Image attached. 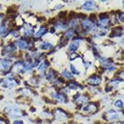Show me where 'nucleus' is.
I'll list each match as a JSON object with an SVG mask.
<instances>
[{
  "label": "nucleus",
  "mask_w": 124,
  "mask_h": 124,
  "mask_svg": "<svg viewBox=\"0 0 124 124\" xmlns=\"http://www.w3.org/2000/svg\"><path fill=\"white\" fill-rule=\"evenodd\" d=\"M96 13L89 14L87 17L79 22V34L84 37L91 36L93 33L96 32L97 27H96Z\"/></svg>",
  "instance_id": "f257e3e1"
},
{
  "label": "nucleus",
  "mask_w": 124,
  "mask_h": 124,
  "mask_svg": "<svg viewBox=\"0 0 124 124\" xmlns=\"http://www.w3.org/2000/svg\"><path fill=\"white\" fill-rule=\"evenodd\" d=\"M1 114L3 116H5L7 119H9L10 121L17 120V119H26L27 117L30 116L26 110H24L23 108H21L20 106H18L16 103H11L4 107Z\"/></svg>",
  "instance_id": "f03ea898"
},
{
  "label": "nucleus",
  "mask_w": 124,
  "mask_h": 124,
  "mask_svg": "<svg viewBox=\"0 0 124 124\" xmlns=\"http://www.w3.org/2000/svg\"><path fill=\"white\" fill-rule=\"evenodd\" d=\"M51 114H52V121L57 123H65L72 120L73 112H70L67 108L63 107L55 106L54 108H51Z\"/></svg>",
  "instance_id": "7ed1b4c3"
},
{
  "label": "nucleus",
  "mask_w": 124,
  "mask_h": 124,
  "mask_svg": "<svg viewBox=\"0 0 124 124\" xmlns=\"http://www.w3.org/2000/svg\"><path fill=\"white\" fill-rule=\"evenodd\" d=\"M123 118H124L123 111H118L112 107L104 108L103 112L101 113V122L103 124L123 121Z\"/></svg>",
  "instance_id": "20e7f679"
},
{
  "label": "nucleus",
  "mask_w": 124,
  "mask_h": 124,
  "mask_svg": "<svg viewBox=\"0 0 124 124\" xmlns=\"http://www.w3.org/2000/svg\"><path fill=\"white\" fill-rule=\"evenodd\" d=\"M22 80L21 78H18L14 76L13 73H9L6 77H1L0 78V87L4 90H17L19 87L22 86Z\"/></svg>",
  "instance_id": "39448f33"
},
{
  "label": "nucleus",
  "mask_w": 124,
  "mask_h": 124,
  "mask_svg": "<svg viewBox=\"0 0 124 124\" xmlns=\"http://www.w3.org/2000/svg\"><path fill=\"white\" fill-rule=\"evenodd\" d=\"M46 95H48L52 99V101L55 103V106H57V104L67 106L68 102L70 101V96L63 92L61 89H52L50 87V90Z\"/></svg>",
  "instance_id": "423d86ee"
},
{
  "label": "nucleus",
  "mask_w": 124,
  "mask_h": 124,
  "mask_svg": "<svg viewBox=\"0 0 124 124\" xmlns=\"http://www.w3.org/2000/svg\"><path fill=\"white\" fill-rule=\"evenodd\" d=\"M22 56V54L18 52L17 48L14 44V41L7 40L4 41L3 45L0 49V57H4V58H9L11 60H16L18 58H20Z\"/></svg>",
  "instance_id": "0eeeda50"
},
{
  "label": "nucleus",
  "mask_w": 124,
  "mask_h": 124,
  "mask_svg": "<svg viewBox=\"0 0 124 124\" xmlns=\"http://www.w3.org/2000/svg\"><path fill=\"white\" fill-rule=\"evenodd\" d=\"M101 104H100L98 99H92L90 100L88 103H86L84 107H82L79 111L76 112H80L82 115H84L85 117L90 118L92 116L97 115L100 111H101Z\"/></svg>",
  "instance_id": "6e6552de"
},
{
  "label": "nucleus",
  "mask_w": 124,
  "mask_h": 124,
  "mask_svg": "<svg viewBox=\"0 0 124 124\" xmlns=\"http://www.w3.org/2000/svg\"><path fill=\"white\" fill-rule=\"evenodd\" d=\"M90 100H92V97L86 91L75 92L70 95V102H72L73 104H75L76 111H79L81 108L84 107L86 103H88Z\"/></svg>",
  "instance_id": "1a4fd4ad"
},
{
  "label": "nucleus",
  "mask_w": 124,
  "mask_h": 124,
  "mask_svg": "<svg viewBox=\"0 0 124 124\" xmlns=\"http://www.w3.org/2000/svg\"><path fill=\"white\" fill-rule=\"evenodd\" d=\"M96 27L97 29H107L110 30L113 27V21H112V17L110 11H100V13H96Z\"/></svg>",
  "instance_id": "9d476101"
},
{
  "label": "nucleus",
  "mask_w": 124,
  "mask_h": 124,
  "mask_svg": "<svg viewBox=\"0 0 124 124\" xmlns=\"http://www.w3.org/2000/svg\"><path fill=\"white\" fill-rule=\"evenodd\" d=\"M103 82H104V76L98 71H93L86 76V78L83 81V84L85 86H90V87H102Z\"/></svg>",
  "instance_id": "9b49d317"
},
{
  "label": "nucleus",
  "mask_w": 124,
  "mask_h": 124,
  "mask_svg": "<svg viewBox=\"0 0 124 124\" xmlns=\"http://www.w3.org/2000/svg\"><path fill=\"white\" fill-rule=\"evenodd\" d=\"M82 60H83V57L81 56L80 58H78V59L75 60V61L67 62L66 68L70 71L71 75L75 77V79H77V78H82L84 76H86V73H85V71H84V68H83Z\"/></svg>",
  "instance_id": "f8f14e48"
},
{
  "label": "nucleus",
  "mask_w": 124,
  "mask_h": 124,
  "mask_svg": "<svg viewBox=\"0 0 124 124\" xmlns=\"http://www.w3.org/2000/svg\"><path fill=\"white\" fill-rule=\"evenodd\" d=\"M61 90L70 96V94H72V93H75V92L85 91V85L83 84L82 81H79V80L75 79L72 81H69V82L65 83L64 86L61 88Z\"/></svg>",
  "instance_id": "ddd939ff"
},
{
  "label": "nucleus",
  "mask_w": 124,
  "mask_h": 124,
  "mask_svg": "<svg viewBox=\"0 0 124 124\" xmlns=\"http://www.w3.org/2000/svg\"><path fill=\"white\" fill-rule=\"evenodd\" d=\"M14 44L16 46V48H17L18 52L20 54H24L26 52L30 51V50L36 48L35 42H34L32 39H28V38H25L23 36L18 38V39L14 40Z\"/></svg>",
  "instance_id": "4468645a"
},
{
  "label": "nucleus",
  "mask_w": 124,
  "mask_h": 124,
  "mask_svg": "<svg viewBox=\"0 0 124 124\" xmlns=\"http://www.w3.org/2000/svg\"><path fill=\"white\" fill-rule=\"evenodd\" d=\"M83 46H86L85 45V37L78 34L73 37L72 40L68 42L67 46L65 48V51L66 53H81Z\"/></svg>",
  "instance_id": "2eb2a0df"
},
{
  "label": "nucleus",
  "mask_w": 124,
  "mask_h": 124,
  "mask_svg": "<svg viewBox=\"0 0 124 124\" xmlns=\"http://www.w3.org/2000/svg\"><path fill=\"white\" fill-rule=\"evenodd\" d=\"M38 75H40L42 82H44L46 85H49V86H51L58 78H60L59 70H57V69L53 66L51 68H49L45 73H38Z\"/></svg>",
  "instance_id": "dca6fc26"
},
{
  "label": "nucleus",
  "mask_w": 124,
  "mask_h": 124,
  "mask_svg": "<svg viewBox=\"0 0 124 124\" xmlns=\"http://www.w3.org/2000/svg\"><path fill=\"white\" fill-rule=\"evenodd\" d=\"M15 92L18 96H22V97H26V98L32 99V100L33 98L38 97V95H39L38 90H35V89L31 88L29 86H21L17 90H15Z\"/></svg>",
  "instance_id": "f3484780"
},
{
  "label": "nucleus",
  "mask_w": 124,
  "mask_h": 124,
  "mask_svg": "<svg viewBox=\"0 0 124 124\" xmlns=\"http://www.w3.org/2000/svg\"><path fill=\"white\" fill-rule=\"evenodd\" d=\"M24 64H25V60H24V58H23V56H21L20 58L16 59L13 62L10 72L16 77L24 79Z\"/></svg>",
  "instance_id": "a211bd4d"
},
{
  "label": "nucleus",
  "mask_w": 124,
  "mask_h": 124,
  "mask_svg": "<svg viewBox=\"0 0 124 124\" xmlns=\"http://www.w3.org/2000/svg\"><path fill=\"white\" fill-rule=\"evenodd\" d=\"M78 9L87 15L95 14L99 9V4L96 1H93V0H87V1H84L80 6H78Z\"/></svg>",
  "instance_id": "6ab92c4d"
},
{
  "label": "nucleus",
  "mask_w": 124,
  "mask_h": 124,
  "mask_svg": "<svg viewBox=\"0 0 124 124\" xmlns=\"http://www.w3.org/2000/svg\"><path fill=\"white\" fill-rule=\"evenodd\" d=\"M124 35V27L123 25H115L108 30V38L113 41H119L120 39H123Z\"/></svg>",
  "instance_id": "aec40b11"
},
{
  "label": "nucleus",
  "mask_w": 124,
  "mask_h": 124,
  "mask_svg": "<svg viewBox=\"0 0 124 124\" xmlns=\"http://www.w3.org/2000/svg\"><path fill=\"white\" fill-rule=\"evenodd\" d=\"M49 25L45 23V24H41V25H36V29H35V32H34V35L32 37V40L34 42L36 41H39L44 38H46L49 34Z\"/></svg>",
  "instance_id": "412c9836"
},
{
  "label": "nucleus",
  "mask_w": 124,
  "mask_h": 124,
  "mask_svg": "<svg viewBox=\"0 0 124 124\" xmlns=\"http://www.w3.org/2000/svg\"><path fill=\"white\" fill-rule=\"evenodd\" d=\"M36 29V25L32 22L26 21L24 23V25L21 27V35L25 38H28V39H32V37L34 35V32H35Z\"/></svg>",
  "instance_id": "4be33fe9"
},
{
  "label": "nucleus",
  "mask_w": 124,
  "mask_h": 124,
  "mask_svg": "<svg viewBox=\"0 0 124 124\" xmlns=\"http://www.w3.org/2000/svg\"><path fill=\"white\" fill-rule=\"evenodd\" d=\"M55 45H56V42H53L52 40L48 39V38H44V39L35 42V46L38 51L46 53V54L51 52L52 50L55 48Z\"/></svg>",
  "instance_id": "5701e85b"
},
{
  "label": "nucleus",
  "mask_w": 124,
  "mask_h": 124,
  "mask_svg": "<svg viewBox=\"0 0 124 124\" xmlns=\"http://www.w3.org/2000/svg\"><path fill=\"white\" fill-rule=\"evenodd\" d=\"M14 60L9 58L0 57V75L2 77H6L10 73V68L13 65Z\"/></svg>",
  "instance_id": "b1692460"
},
{
  "label": "nucleus",
  "mask_w": 124,
  "mask_h": 124,
  "mask_svg": "<svg viewBox=\"0 0 124 124\" xmlns=\"http://www.w3.org/2000/svg\"><path fill=\"white\" fill-rule=\"evenodd\" d=\"M113 25H123L124 23V11L122 9H115L110 11Z\"/></svg>",
  "instance_id": "393cba45"
},
{
  "label": "nucleus",
  "mask_w": 124,
  "mask_h": 124,
  "mask_svg": "<svg viewBox=\"0 0 124 124\" xmlns=\"http://www.w3.org/2000/svg\"><path fill=\"white\" fill-rule=\"evenodd\" d=\"M85 91L89 93V95L92 97V99H99L103 95L102 87H90L85 86Z\"/></svg>",
  "instance_id": "a878e982"
},
{
  "label": "nucleus",
  "mask_w": 124,
  "mask_h": 124,
  "mask_svg": "<svg viewBox=\"0 0 124 124\" xmlns=\"http://www.w3.org/2000/svg\"><path fill=\"white\" fill-rule=\"evenodd\" d=\"M78 34H79V31L78 30L73 29V28H68L67 30H65L63 33H61L59 36L61 38H63L64 40H66L67 42H69L70 40H72L73 37H75L76 35H78Z\"/></svg>",
  "instance_id": "bb28decb"
},
{
  "label": "nucleus",
  "mask_w": 124,
  "mask_h": 124,
  "mask_svg": "<svg viewBox=\"0 0 124 124\" xmlns=\"http://www.w3.org/2000/svg\"><path fill=\"white\" fill-rule=\"evenodd\" d=\"M51 67H52L51 61H50L49 58H46V59H45L44 61H41L40 63L38 64V66L35 69V72L36 73H45L49 68H51Z\"/></svg>",
  "instance_id": "cd10ccee"
},
{
  "label": "nucleus",
  "mask_w": 124,
  "mask_h": 124,
  "mask_svg": "<svg viewBox=\"0 0 124 124\" xmlns=\"http://www.w3.org/2000/svg\"><path fill=\"white\" fill-rule=\"evenodd\" d=\"M39 118H41L44 121H46V120H52V114H51V108L46 106L42 108V110L39 112Z\"/></svg>",
  "instance_id": "c85d7f7f"
},
{
  "label": "nucleus",
  "mask_w": 124,
  "mask_h": 124,
  "mask_svg": "<svg viewBox=\"0 0 124 124\" xmlns=\"http://www.w3.org/2000/svg\"><path fill=\"white\" fill-rule=\"evenodd\" d=\"M59 75H60V78H62L65 82H69V81L75 80V77L71 75L70 71L66 67H62L59 70Z\"/></svg>",
  "instance_id": "c756f323"
},
{
  "label": "nucleus",
  "mask_w": 124,
  "mask_h": 124,
  "mask_svg": "<svg viewBox=\"0 0 124 124\" xmlns=\"http://www.w3.org/2000/svg\"><path fill=\"white\" fill-rule=\"evenodd\" d=\"M22 35H21V31L20 29L16 28V27H10L9 29V33H8V37H7V40H11L14 41L18 38H20Z\"/></svg>",
  "instance_id": "7c9ffc66"
},
{
  "label": "nucleus",
  "mask_w": 124,
  "mask_h": 124,
  "mask_svg": "<svg viewBox=\"0 0 124 124\" xmlns=\"http://www.w3.org/2000/svg\"><path fill=\"white\" fill-rule=\"evenodd\" d=\"M112 108H114L118 111H123V108H124L123 96H119V97L113 98V101H112Z\"/></svg>",
  "instance_id": "2f4dec72"
},
{
  "label": "nucleus",
  "mask_w": 124,
  "mask_h": 124,
  "mask_svg": "<svg viewBox=\"0 0 124 124\" xmlns=\"http://www.w3.org/2000/svg\"><path fill=\"white\" fill-rule=\"evenodd\" d=\"M64 7H65V4H64L63 2H62V3H56V4L54 5L53 7H51V10L53 11V13H55V11L59 13V11L63 10Z\"/></svg>",
  "instance_id": "473e14b6"
},
{
  "label": "nucleus",
  "mask_w": 124,
  "mask_h": 124,
  "mask_svg": "<svg viewBox=\"0 0 124 124\" xmlns=\"http://www.w3.org/2000/svg\"><path fill=\"white\" fill-rule=\"evenodd\" d=\"M0 124H10V120L7 119L2 114H0Z\"/></svg>",
  "instance_id": "72a5a7b5"
},
{
  "label": "nucleus",
  "mask_w": 124,
  "mask_h": 124,
  "mask_svg": "<svg viewBox=\"0 0 124 124\" xmlns=\"http://www.w3.org/2000/svg\"><path fill=\"white\" fill-rule=\"evenodd\" d=\"M10 124H26V122L24 119H17V120L10 121Z\"/></svg>",
  "instance_id": "f704fd0d"
},
{
  "label": "nucleus",
  "mask_w": 124,
  "mask_h": 124,
  "mask_svg": "<svg viewBox=\"0 0 124 124\" xmlns=\"http://www.w3.org/2000/svg\"><path fill=\"white\" fill-rule=\"evenodd\" d=\"M5 19H6L5 13H2V11H0V24H2V23L5 21Z\"/></svg>",
  "instance_id": "c9c22d12"
},
{
  "label": "nucleus",
  "mask_w": 124,
  "mask_h": 124,
  "mask_svg": "<svg viewBox=\"0 0 124 124\" xmlns=\"http://www.w3.org/2000/svg\"><path fill=\"white\" fill-rule=\"evenodd\" d=\"M108 124H124V121H118V122H113V123H108Z\"/></svg>",
  "instance_id": "e433bc0d"
},
{
  "label": "nucleus",
  "mask_w": 124,
  "mask_h": 124,
  "mask_svg": "<svg viewBox=\"0 0 124 124\" xmlns=\"http://www.w3.org/2000/svg\"><path fill=\"white\" fill-rule=\"evenodd\" d=\"M3 98H4V95H3V94H0V100H2Z\"/></svg>",
  "instance_id": "4c0bfd02"
},
{
  "label": "nucleus",
  "mask_w": 124,
  "mask_h": 124,
  "mask_svg": "<svg viewBox=\"0 0 124 124\" xmlns=\"http://www.w3.org/2000/svg\"><path fill=\"white\" fill-rule=\"evenodd\" d=\"M93 124H103L101 121H100V122H94V123H93Z\"/></svg>",
  "instance_id": "58836bf2"
}]
</instances>
